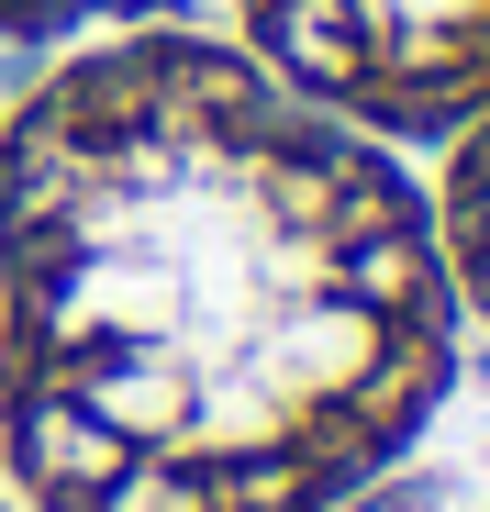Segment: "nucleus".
Listing matches in <instances>:
<instances>
[{"instance_id":"f257e3e1","label":"nucleus","mask_w":490,"mask_h":512,"mask_svg":"<svg viewBox=\"0 0 490 512\" xmlns=\"http://www.w3.org/2000/svg\"><path fill=\"white\" fill-rule=\"evenodd\" d=\"M401 167L212 34H123L0 123V446L45 512H323L446 390Z\"/></svg>"},{"instance_id":"f03ea898","label":"nucleus","mask_w":490,"mask_h":512,"mask_svg":"<svg viewBox=\"0 0 490 512\" xmlns=\"http://www.w3.org/2000/svg\"><path fill=\"white\" fill-rule=\"evenodd\" d=\"M245 56L357 134H457L490 101V0H234Z\"/></svg>"},{"instance_id":"7ed1b4c3","label":"nucleus","mask_w":490,"mask_h":512,"mask_svg":"<svg viewBox=\"0 0 490 512\" xmlns=\"http://www.w3.org/2000/svg\"><path fill=\"white\" fill-rule=\"evenodd\" d=\"M435 256H446V290H457L468 312H490V101L457 123L446 201H435Z\"/></svg>"},{"instance_id":"20e7f679","label":"nucleus","mask_w":490,"mask_h":512,"mask_svg":"<svg viewBox=\"0 0 490 512\" xmlns=\"http://www.w3.org/2000/svg\"><path fill=\"white\" fill-rule=\"evenodd\" d=\"M145 0H0V45H45V34H90V23H123Z\"/></svg>"}]
</instances>
